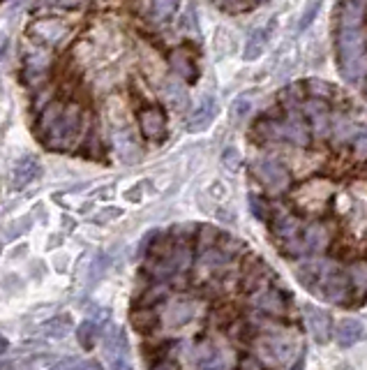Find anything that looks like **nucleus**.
<instances>
[{
    "label": "nucleus",
    "instance_id": "1",
    "mask_svg": "<svg viewBox=\"0 0 367 370\" xmlns=\"http://www.w3.org/2000/svg\"><path fill=\"white\" fill-rule=\"evenodd\" d=\"M84 128V112L79 105L49 102L37 118V135L51 148H69L76 144Z\"/></svg>",
    "mask_w": 367,
    "mask_h": 370
},
{
    "label": "nucleus",
    "instance_id": "2",
    "mask_svg": "<svg viewBox=\"0 0 367 370\" xmlns=\"http://www.w3.org/2000/svg\"><path fill=\"white\" fill-rule=\"evenodd\" d=\"M335 51H338L340 72L347 81L356 84L367 74V33L365 26L335 30Z\"/></svg>",
    "mask_w": 367,
    "mask_h": 370
},
{
    "label": "nucleus",
    "instance_id": "3",
    "mask_svg": "<svg viewBox=\"0 0 367 370\" xmlns=\"http://www.w3.org/2000/svg\"><path fill=\"white\" fill-rule=\"evenodd\" d=\"M259 132L268 141H286L293 146H307L312 139V130L307 128V118L305 114H293L291 109L286 112L284 121H266L261 123Z\"/></svg>",
    "mask_w": 367,
    "mask_h": 370
},
{
    "label": "nucleus",
    "instance_id": "4",
    "mask_svg": "<svg viewBox=\"0 0 367 370\" xmlns=\"http://www.w3.org/2000/svg\"><path fill=\"white\" fill-rule=\"evenodd\" d=\"M259 357L273 366H284L286 361L293 359L296 352V338L291 331H263L254 341Z\"/></svg>",
    "mask_w": 367,
    "mask_h": 370
},
{
    "label": "nucleus",
    "instance_id": "5",
    "mask_svg": "<svg viewBox=\"0 0 367 370\" xmlns=\"http://www.w3.org/2000/svg\"><path fill=\"white\" fill-rule=\"evenodd\" d=\"M323 298L333 303H347L351 296V280L349 273L335 262H321V271H319L316 289Z\"/></svg>",
    "mask_w": 367,
    "mask_h": 370
},
{
    "label": "nucleus",
    "instance_id": "6",
    "mask_svg": "<svg viewBox=\"0 0 367 370\" xmlns=\"http://www.w3.org/2000/svg\"><path fill=\"white\" fill-rule=\"evenodd\" d=\"M333 190H335V187L328 183V180L314 178V180L302 183L298 190L293 192V201H296V206L300 211H305V213L319 216V213H323L326 206H328Z\"/></svg>",
    "mask_w": 367,
    "mask_h": 370
},
{
    "label": "nucleus",
    "instance_id": "7",
    "mask_svg": "<svg viewBox=\"0 0 367 370\" xmlns=\"http://www.w3.org/2000/svg\"><path fill=\"white\" fill-rule=\"evenodd\" d=\"M252 174L259 178V183L266 187L268 192L282 194L291 187V174L282 162L277 160H254Z\"/></svg>",
    "mask_w": 367,
    "mask_h": 370
},
{
    "label": "nucleus",
    "instance_id": "8",
    "mask_svg": "<svg viewBox=\"0 0 367 370\" xmlns=\"http://www.w3.org/2000/svg\"><path fill=\"white\" fill-rule=\"evenodd\" d=\"M302 114H305L307 123L312 125V135L319 139H326L331 137L333 132V118H331V109H328V100H319L312 98L305 102V107H302Z\"/></svg>",
    "mask_w": 367,
    "mask_h": 370
},
{
    "label": "nucleus",
    "instance_id": "9",
    "mask_svg": "<svg viewBox=\"0 0 367 370\" xmlns=\"http://www.w3.org/2000/svg\"><path fill=\"white\" fill-rule=\"evenodd\" d=\"M194 312H196V303L192 298L180 296V298H171V301L164 303V310L159 315V319H162V324L166 329H180L192 322Z\"/></svg>",
    "mask_w": 367,
    "mask_h": 370
},
{
    "label": "nucleus",
    "instance_id": "10",
    "mask_svg": "<svg viewBox=\"0 0 367 370\" xmlns=\"http://www.w3.org/2000/svg\"><path fill=\"white\" fill-rule=\"evenodd\" d=\"M105 352H107V361L111 370H132L130 345H127V336L123 329H116L114 333L107 336Z\"/></svg>",
    "mask_w": 367,
    "mask_h": 370
},
{
    "label": "nucleus",
    "instance_id": "11",
    "mask_svg": "<svg viewBox=\"0 0 367 370\" xmlns=\"http://www.w3.org/2000/svg\"><path fill=\"white\" fill-rule=\"evenodd\" d=\"M139 125L143 137L153 144H159V141L166 139V116L159 107H146L139 112Z\"/></svg>",
    "mask_w": 367,
    "mask_h": 370
},
{
    "label": "nucleus",
    "instance_id": "12",
    "mask_svg": "<svg viewBox=\"0 0 367 370\" xmlns=\"http://www.w3.org/2000/svg\"><path fill=\"white\" fill-rule=\"evenodd\" d=\"M252 305L261 315H268V317H284L286 308H289L286 296L280 292V289H275V287L259 289V294H254V298H252Z\"/></svg>",
    "mask_w": 367,
    "mask_h": 370
},
{
    "label": "nucleus",
    "instance_id": "13",
    "mask_svg": "<svg viewBox=\"0 0 367 370\" xmlns=\"http://www.w3.org/2000/svg\"><path fill=\"white\" fill-rule=\"evenodd\" d=\"M194 366L196 370H227V354L213 341H201L194 348Z\"/></svg>",
    "mask_w": 367,
    "mask_h": 370
},
{
    "label": "nucleus",
    "instance_id": "14",
    "mask_svg": "<svg viewBox=\"0 0 367 370\" xmlns=\"http://www.w3.org/2000/svg\"><path fill=\"white\" fill-rule=\"evenodd\" d=\"M39 176H42V162L35 155H23L12 167V187L14 190H23L30 183H35Z\"/></svg>",
    "mask_w": 367,
    "mask_h": 370
},
{
    "label": "nucleus",
    "instance_id": "15",
    "mask_svg": "<svg viewBox=\"0 0 367 370\" xmlns=\"http://www.w3.org/2000/svg\"><path fill=\"white\" fill-rule=\"evenodd\" d=\"M67 23H62L60 19H37L30 23V35L37 37V39H42L44 44H58L65 39L67 35Z\"/></svg>",
    "mask_w": 367,
    "mask_h": 370
},
{
    "label": "nucleus",
    "instance_id": "16",
    "mask_svg": "<svg viewBox=\"0 0 367 370\" xmlns=\"http://www.w3.org/2000/svg\"><path fill=\"white\" fill-rule=\"evenodd\" d=\"M218 100L213 95H203L201 102L194 107V112L189 114V121H187V130L189 132H203L211 128V123L215 121V116H218Z\"/></svg>",
    "mask_w": 367,
    "mask_h": 370
},
{
    "label": "nucleus",
    "instance_id": "17",
    "mask_svg": "<svg viewBox=\"0 0 367 370\" xmlns=\"http://www.w3.org/2000/svg\"><path fill=\"white\" fill-rule=\"evenodd\" d=\"M331 243V230L323 223H312L302 230V250L305 255H319L328 248Z\"/></svg>",
    "mask_w": 367,
    "mask_h": 370
},
{
    "label": "nucleus",
    "instance_id": "18",
    "mask_svg": "<svg viewBox=\"0 0 367 370\" xmlns=\"http://www.w3.org/2000/svg\"><path fill=\"white\" fill-rule=\"evenodd\" d=\"M367 0H345L338 10V28H356L365 26Z\"/></svg>",
    "mask_w": 367,
    "mask_h": 370
},
{
    "label": "nucleus",
    "instance_id": "19",
    "mask_svg": "<svg viewBox=\"0 0 367 370\" xmlns=\"http://www.w3.org/2000/svg\"><path fill=\"white\" fill-rule=\"evenodd\" d=\"M305 319H307V326L312 331L314 341L316 343H326L331 338V315L326 312L323 308H316V305L307 303L305 308Z\"/></svg>",
    "mask_w": 367,
    "mask_h": 370
},
{
    "label": "nucleus",
    "instance_id": "20",
    "mask_svg": "<svg viewBox=\"0 0 367 370\" xmlns=\"http://www.w3.org/2000/svg\"><path fill=\"white\" fill-rule=\"evenodd\" d=\"M169 65H171V70L175 72V77L182 79V81L194 84L196 79H199V70L194 65V60L189 58L182 49H175V51L169 53Z\"/></svg>",
    "mask_w": 367,
    "mask_h": 370
},
{
    "label": "nucleus",
    "instance_id": "21",
    "mask_svg": "<svg viewBox=\"0 0 367 370\" xmlns=\"http://www.w3.org/2000/svg\"><path fill=\"white\" fill-rule=\"evenodd\" d=\"M363 336H365L363 324L358 319H342L338 329H335V341H338L340 348H351V345H356Z\"/></svg>",
    "mask_w": 367,
    "mask_h": 370
},
{
    "label": "nucleus",
    "instance_id": "22",
    "mask_svg": "<svg viewBox=\"0 0 367 370\" xmlns=\"http://www.w3.org/2000/svg\"><path fill=\"white\" fill-rule=\"evenodd\" d=\"M164 100H166V105L175 109V112L187 109L189 95H187L185 81H182V79H171V81H166L164 84Z\"/></svg>",
    "mask_w": 367,
    "mask_h": 370
},
{
    "label": "nucleus",
    "instance_id": "23",
    "mask_svg": "<svg viewBox=\"0 0 367 370\" xmlns=\"http://www.w3.org/2000/svg\"><path fill=\"white\" fill-rule=\"evenodd\" d=\"M349 280H351V292L356 296H365L367 294V262L365 259H356V262L349 264Z\"/></svg>",
    "mask_w": 367,
    "mask_h": 370
},
{
    "label": "nucleus",
    "instance_id": "24",
    "mask_svg": "<svg viewBox=\"0 0 367 370\" xmlns=\"http://www.w3.org/2000/svg\"><path fill=\"white\" fill-rule=\"evenodd\" d=\"M266 42H268V33H266V28H257L254 33L247 37V42H245V49H243V60H257L263 49H266Z\"/></svg>",
    "mask_w": 367,
    "mask_h": 370
},
{
    "label": "nucleus",
    "instance_id": "25",
    "mask_svg": "<svg viewBox=\"0 0 367 370\" xmlns=\"http://www.w3.org/2000/svg\"><path fill=\"white\" fill-rule=\"evenodd\" d=\"M159 322L162 319L157 317V312L150 308V305H143V308L134 310V315H132V324L137 326L141 333H150L153 329H157Z\"/></svg>",
    "mask_w": 367,
    "mask_h": 370
},
{
    "label": "nucleus",
    "instance_id": "26",
    "mask_svg": "<svg viewBox=\"0 0 367 370\" xmlns=\"http://www.w3.org/2000/svg\"><path fill=\"white\" fill-rule=\"evenodd\" d=\"M69 331H72V319L67 315H58V317L49 319L42 326V336L46 338H65Z\"/></svg>",
    "mask_w": 367,
    "mask_h": 370
},
{
    "label": "nucleus",
    "instance_id": "27",
    "mask_svg": "<svg viewBox=\"0 0 367 370\" xmlns=\"http://www.w3.org/2000/svg\"><path fill=\"white\" fill-rule=\"evenodd\" d=\"M319 271H321V262H302V264H298L296 273H298V280L302 282V287L316 289Z\"/></svg>",
    "mask_w": 367,
    "mask_h": 370
},
{
    "label": "nucleus",
    "instance_id": "28",
    "mask_svg": "<svg viewBox=\"0 0 367 370\" xmlns=\"http://www.w3.org/2000/svg\"><path fill=\"white\" fill-rule=\"evenodd\" d=\"M98 324H95L93 319H86L81 326L76 329V341H79V345H81L84 350H93V345H95V341H98Z\"/></svg>",
    "mask_w": 367,
    "mask_h": 370
},
{
    "label": "nucleus",
    "instance_id": "29",
    "mask_svg": "<svg viewBox=\"0 0 367 370\" xmlns=\"http://www.w3.org/2000/svg\"><path fill=\"white\" fill-rule=\"evenodd\" d=\"M116 148H118V153H121L123 160H127V162H132L134 157H139V151H137V146H134V141L130 139V135H116Z\"/></svg>",
    "mask_w": 367,
    "mask_h": 370
},
{
    "label": "nucleus",
    "instance_id": "30",
    "mask_svg": "<svg viewBox=\"0 0 367 370\" xmlns=\"http://www.w3.org/2000/svg\"><path fill=\"white\" fill-rule=\"evenodd\" d=\"M178 10V0H153V17L157 21H166Z\"/></svg>",
    "mask_w": 367,
    "mask_h": 370
},
{
    "label": "nucleus",
    "instance_id": "31",
    "mask_svg": "<svg viewBox=\"0 0 367 370\" xmlns=\"http://www.w3.org/2000/svg\"><path fill=\"white\" fill-rule=\"evenodd\" d=\"M222 164H225V169H229V171H238L243 167L241 151H238L236 146H227L225 151H222Z\"/></svg>",
    "mask_w": 367,
    "mask_h": 370
},
{
    "label": "nucleus",
    "instance_id": "32",
    "mask_svg": "<svg viewBox=\"0 0 367 370\" xmlns=\"http://www.w3.org/2000/svg\"><path fill=\"white\" fill-rule=\"evenodd\" d=\"M178 26H180L182 33H187V35H199V19H196V14H194L192 7H187V10L180 14Z\"/></svg>",
    "mask_w": 367,
    "mask_h": 370
},
{
    "label": "nucleus",
    "instance_id": "33",
    "mask_svg": "<svg viewBox=\"0 0 367 370\" xmlns=\"http://www.w3.org/2000/svg\"><path fill=\"white\" fill-rule=\"evenodd\" d=\"M252 112V100L250 98H245V95H241V98H236L234 100V105H231V118H238V121H243V118Z\"/></svg>",
    "mask_w": 367,
    "mask_h": 370
},
{
    "label": "nucleus",
    "instance_id": "34",
    "mask_svg": "<svg viewBox=\"0 0 367 370\" xmlns=\"http://www.w3.org/2000/svg\"><path fill=\"white\" fill-rule=\"evenodd\" d=\"M319 10H321V0H314V3H309V5L305 7V12H302L300 21H298V30H305V28L312 26V21L316 19Z\"/></svg>",
    "mask_w": 367,
    "mask_h": 370
},
{
    "label": "nucleus",
    "instance_id": "35",
    "mask_svg": "<svg viewBox=\"0 0 367 370\" xmlns=\"http://www.w3.org/2000/svg\"><path fill=\"white\" fill-rule=\"evenodd\" d=\"M309 91H312V98H319V100L333 98V86L326 81H319V79H312V81H309Z\"/></svg>",
    "mask_w": 367,
    "mask_h": 370
},
{
    "label": "nucleus",
    "instance_id": "36",
    "mask_svg": "<svg viewBox=\"0 0 367 370\" xmlns=\"http://www.w3.org/2000/svg\"><path fill=\"white\" fill-rule=\"evenodd\" d=\"M30 227V220L28 218H23V220H19V223H14V225H10L5 230V243H10L12 239H19V236L26 232Z\"/></svg>",
    "mask_w": 367,
    "mask_h": 370
},
{
    "label": "nucleus",
    "instance_id": "37",
    "mask_svg": "<svg viewBox=\"0 0 367 370\" xmlns=\"http://www.w3.org/2000/svg\"><path fill=\"white\" fill-rule=\"evenodd\" d=\"M250 206H252V213L257 216L259 220H268V206L266 201L261 199V197H250Z\"/></svg>",
    "mask_w": 367,
    "mask_h": 370
},
{
    "label": "nucleus",
    "instance_id": "38",
    "mask_svg": "<svg viewBox=\"0 0 367 370\" xmlns=\"http://www.w3.org/2000/svg\"><path fill=\"white\" fill-rule=\"evenodd\" d=\"M354 151L358 157H367V130L361 132V135L354 139Z\"/></svg>",
    "mask_w": 367,
    "mask_h": 370
},
{
    "label": "nucleus",
    "instance_id": "39",
    "mask_svg": "<svg viewBox=\"0 0 367 370\" xmlns=\"http://www.w3.org/2000/svg\"><path fill=\"white\" fill-rule=\"evenodd\" d=\"M238 370H266L261 366V361L259 359H254V357H245L243 361H241V368Z\"/></svg>",
    "mask_w": 367,
    "mask_h": 370
},
{
    "label": "nucleus",
    "instance_id": "40",
    "mask_svg": "<svg viewBox=\"0 0 367 370\" xmlns=\"http://www.w3.org/2000/svg\"><path fill=\"white\" fill-rule=\"evenodd\" d=\"M49 370H76V364L72 359H62V361H58V364H53Z\"/></svg>",
    "mask_w": 367,
    "mask_h": 370
},
{
    "label": "nucleus",
    "instance_id": "41",
    "mask_svg": "<svg viewBox=\"0 0 367 370\" xmlns=\"http://www.w3.org/2000/svg\"><path fill=\"white\" fill-rule=\"evenodd\" d=\"M153 370H180V368H178V364H173V361L164 359V361H159L157 366H153Z\"/></svg>",
    "mask_w": 367,
    "mask_h": 370
},
{
    "label": "nucleus",
    "instance_id": "42",
    "mask_svg": "<svg viewBox=\"0 0 367 370\" xmlns=\"http://www.w3.org/2000/svg\"><path fill=\"white\" fill-rule=\"evenodd\" d=\"M3 370H33V366L23 364V361H17V364H5Z\"/></svg>",
    "mask_w": 367,
    "mask_h": 370
},
{
    "label": "nucleus",
    "instance_id": "43",
    "mask_svg": "<svg viewBox=\"0 0 367 370\" xmlns=\"http://www.w3.org/2000/svg\"><path fill=\"white\" fill-rule=\"evenodd\" d=\"M81 3H84V0H55V5L65 7V10H74V7H79Z\"/></svg>",
    "mask_w": 367,
    "mask_h": 370
},
{
    "label": "nucleus",
    "instance_id": "44",
    "mask_svg": "<svg viewBox=\"0 0 367 370\" xmlns=\"http://www.w3.org/2000/svg\"><path fill=\"white\" fill-rule=\"evenodd\" d=\"M116 216H121V211H118V209H109V211H102V213L98 216V220L102 223V220H111V218H116Z\"/></svg>",
    "mask_w": 367,
    "mask_h": 370
},
{
    "label": "nucleus",
    "instance_id": "45",
    "mask_svg": "<svg viewBox=\"0 0 367 370\" xmlns=\"http://www.w3.org/2000/svg\"><path fill=\"white\" fill-rule=\"evenodd\" d=\"M76 370H102V366L98 361H86V364H79Z\"/></svg>",
    "mask_w": 367,
    "mask_h": 370
},
{
    "label": "nucleus",
    "instance_id": "46",
    "mask_svg": "<svg viewBox=\"0 0 367 370\" xmlns=\"http://www.w3.org/2000/svg\"><path fill=\"white\" fill-rule=\"evenodd\" d=\"M291 370H305V352H300V354H298L296 366H293Z\"/></svg>",
    "mask_w": 367,
    "mask_h": 370
},
{
    "label": "nucleus",
    "instance_id": "47",
    "mask_svg": "<svg viewBox=\"0 0 367 370\" xmlns=\"http://www.w3.org/2000/svg\"><path fill=\"white\" fill-rule=\"evenodd\" d=\"M218 3H229V0H218Z\"/></svg>",
    "mask_w": 367,
    "mask_h": 370
}]
</instances>
